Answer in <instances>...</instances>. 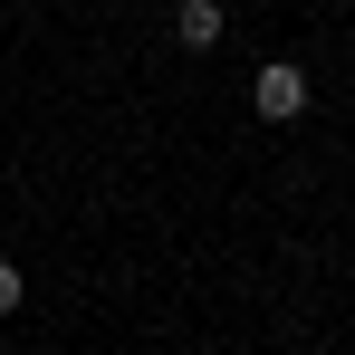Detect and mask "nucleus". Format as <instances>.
<instances>
[{"label": "nucleus", "mask_w": 355, "mask_h": 355, "mask_svg": "<svg viewBox=\"0 0 355 355\" xmlns=\"http://www.w3.org/2000/svg\"><path fill=\"white\" fill-rule=\"evenodd\" d=\"M173 39H182V49H211V39H221V0H182V10H173Z\"/></svg>", "instance_id": "nucleus-2"}, {"label": "nucleus", "mask_w": 355, "mask_h": 355, "mask_svg": "<svg viewBox=\"0 0 355 355\" xmlns=\"http://www.w3.org/2000/svg\"><path fill=\"white\" fill-rule=\"evenodd\" d=\"M10 307H19V269L0 259V317H10Z\"/></svg>", "instance_id": "nucleus-3"}, {"label": "nucleus", "mask_w": 355, "mask_h": 355, "mask_svg": "<svg viewBox=\"0 0 355 355\" xmlns=\"http://www.w3.org/2000/svg\"><path fill=\"white\" fill-rule=\"evenodd\" d=\"M250 106H259V116H269V125H297V116H307V67H288V58H269V67H259V77H250Z\"/></svg>", "instance_id": "nucleus-1"}]
</instances>
